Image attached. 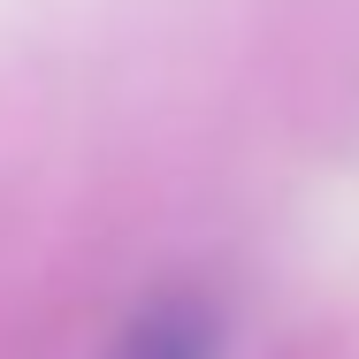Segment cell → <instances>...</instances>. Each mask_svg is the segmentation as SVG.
I'll return each instance as SVG.
<instances>
[{
	"mask_svg": "<svg viewBox=\"0 0 359 359\" xmlns=\"http://www.w3.org/2000/svg\"><path fill=\"white\" fill-rule=\"evenodd\" d=\"M222 344H229V329H222L215 298L199 283H161L123 313L107 359H222Z\"/></svg>",
	"mask_w": 359,
	"mask_h": 359,
	"instance_id": "obj_1",
	"label": "cell"
}]
</instances>
